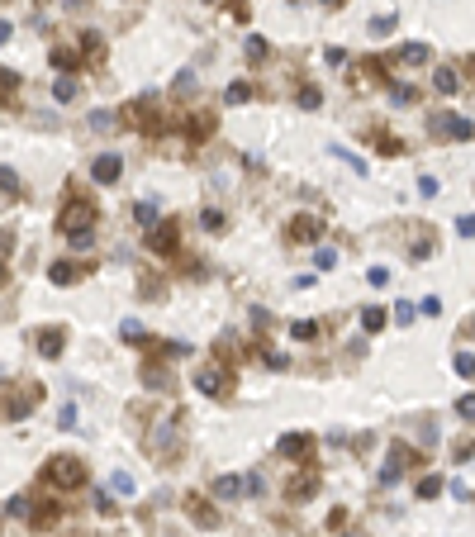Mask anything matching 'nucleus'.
Segmentation results:
<instances>
[{
	"label": "nucleus",
	"instance_id": "nucleus-1",
	"mask_svg": "<svg viewBox=\"0 0 475 537\" xmlns=\"http://www.w3.org/2000/svg\"><path fill=\"white\" fill-rule=\"evenodd\" d=\"M43 475H48V485H57V490H81L86 485V466L77 457H52Z\"/></svg>",
	"mask_w": 475,
	"mask_h": 537
},
{
	"label": "nucleus",
	"instance_id": "nucleus-2",
	"mask_svg": "<svg viewBox=\"0 0 475 537\" xmlns=\"http://www.w3.org/2000/svg\"><path fill=\"white\" fill-rule=\"evenodd\" d=\"M57 228H62L67 238L95 228V205H91V200H67V209L57 214Z\"/></svg>",
	"mask_w": 475,
	"mask_h": 537
},
{
	"label": "nucleus",
	"instance_id": "nucleus-3",
	"mask_svg": "<svg viewBox=\"0 0 475 537\" xmlns=\"http://www.w3.org/2000/svg\"><path fill=\"white\" fill-rule=\"evenodd\" d=\"M428 128H432V138H461V143H471V119H466V114L442 110V114H432V119H428Z\"/></svg>",
	"mask_w": 475,
	"mask_h": 537
},
{
	"label": "nucleus",
	"instance_id": "nucleus-4",
	"mask_svg": "<svg viewBox=\"0 0 475 537\" xmlns=\"http://www.w3.org/2000/svg\"><path fill=\"white\" fill-rule=\"evenodd\" d=\"M147 248H152V253L157 257H176V248H181V223H152V228H147Z\"/></svg>",
	"mask_w": 475,
	"mask_h": 537
},
{
	"label": "nucleus",
	"instance_id": "nucleus-5",
	"mask_svg": "<svg viewBox=\"0 0 475 537\" xmlns=\"http://www.w3.org/2000/svg\"><path fill=\"white\" fill-rule=\"evenodd\" d=\"M195 390H200V395H209V399L228 395V390H233V371H223V366H205V371L195 376Z\"/></svg>",
	"mask_w": 475,
	"mask_h": 537
},
{
	"label": "nucleus",
	"instance_id": "nucleus-6",
	"mask_svg": "<svg viewBox=\"0 0 475 537\" xmlns=\"http://www.w3.org/2000/svg\"><path fill=\"white\" fill-rule=\"evenodd\" d=\"M276 457H285V461H314V438H309V433H285L281 443H276Z\"/></svg>",
	"mask_w": 475,
	"mask_h": 537
},
{
	"label": "nucleus",
	"instance_id": "nucleus-7",
	"mask_svg": "<svg viewBox=\"0 0 475 537\" xmlns=\"http://www.w3.org/2000/svg\"><path fill=\"white\" fill-rule=\"evenodd\" d=\"M91 176H95V186H114V181L124 176V157H119V153H100V157L91 162Z\"/></svg>",
	"mask_w": 475,
	"mask_h": 537
},
{
	"label": "nucleus",
	"instance_id": "nucleus-8",
	"mask_svg": "<svg viewBox=\"0 0 475 537\" xmlns=\"http://www.w3.org/2000/svg\"><path fill=\"white\" fill-rule=\"evenodd\" d=\"M409 447H404V443H395V447H390V457H385V466H380V485H395V480H399V475H404V466H409Z\"/></svg>",
	"mask_w": 475,
	"mask_h": 537
},
{
	"label": "nucleus",
	"instance_id": "nucleus-9",
	"mask_svg": "<svg viewBox=\"0 0 475 537\" xmlns=\"http://www.w3.org/2000/svg\"><path fill=\"white\" fill-rule=\"evenodd\" d=\"M124 114H128V124H138L142 133H162V119H157V110H152L147 100H133Z\"/></svg>",
	"mask_w": 475,
	"mask_h": 537
},
{
	"label": "nucleus",
	"instance_id": "nucleus-10",
	"mask_svg": "<svg viewBox=\"0 0 475 537\" xmlns=\"http://www.w3.org/2000/svg\"><path fill=\"white\" fill-rule=\"evenodd\" d=\"M186 514L200 523V528H219V509L205 504V494H190V499H186Z\"/></svg>",
	"mask_w": 475,
	"mask_h": 537
},
{
	"label": "nucleus",
	"instance_id": "nucleus-11",
	"mask_svg": "<svg viewBox=\"0 0 475 537\" xmlns=\"http://www.w3.org/2000/svg\"><path fill=\"white\" fill-rule=\"evenodd\" d=\"M285 494H290L295 504H309V499L318 494V475H314V471H309V475H295V480L285 485Z\"/></svg>",
	"mask_w": 475,
	"mask_h": 537
},
{
	"label": "nucleus",
	"instance_id": "nucleus-12",
	"mask_svg": "<svg viewBox=\"0 0 475 537\" xmlns=\"http://www.w3.org/2000/svg\"><path fill=\"white\" fill-rule=\"evenodd\" d=\"M62 343H67V333H62V328H43V333H33V348L43 352V357H62Z\"/></svg>",
	"mask_w": 475,
	"mask_h": 537
},
{
	"label": "nucleus",
	"instance_id": "nucleus-13",
	"mask_svg": "<svg viewBox=\"0 0 475 537\" xmlns=\"http://www.w3.org/2000/svg\"><path fill=\"white\" fill-rule=\"evenodd\" d=\"M38 399H43V385H38V390H29V395H19V399H10V404H5V419H15V423H19V419H29Z\"/></svg>",
	"mask_w": 475,
	"mask_h": 537
},
{
	"label": "nucleus",
	"instance_id": "nucleus-14",
	"mask_svg": "<svg viewBox=\"0 0 475 537\" xmlns=\"http://www.w3.org/2000/svg\"><path fill=\"white\" fill-rule=\"evenodd\" d=\"M318 219H309V214H300V219H290V243H318Z\"/></svg>",
	"mask_w": 475,
	"mask_h": 537
},
{
	"label": "nucleus",
	"instance_id": "nucleus-15",
	"mask_svg": "<svg viewBox=\"0 0 475 537\" xmlns=\"http://www.w3.org/2000/svg\"><path fill=\"white\" fill-rule=\"evenodd\" d=\"M57 519H62V509H57V504L29 509V528H33V533H48V528H57Z\"/></svg>",
	"mask_w": 475,
	"mask_h": 537
},
{
	"label": "nucleus",
	"instance_id": "nucleus-16",
	"mask_svg": "<svg viewBox=\"0 0 475 537\" xmlns=\"http://www.w3.org/2000/svg\"><path fill=\"white\" fill-rule=\"evenodd\" d=\"M209 133H214V114H205V110H200L195 119H186V138H190V143H205Z\"/></svg>",
	"mask_w": 475,
	"mask_h": 537
},
{
	"label": "nucleus",
	"instance_id": "nucleus-17",
	"mask_svg": "<svg viewBox=\"0 0 475 537\" xmlns=\"http://www.w3.org/2000/svg\"><path fill=\"white\" fill-rule=\"evenodd\" d=\"M77 262H52V267H48V281L52 285H77Z\"/></svg>",
	"mask_w": 475,
	"mask_h": 537
},
{
	"label": "nucleus",
	"instance_id": "nucleus-18",
	"mask_svg": "<svg viewBox=\"0 0 475 537\" xmlns=\"http://www.w3.org/2000/svg\"><path fill=\"white\" fill-rule=\"evenodd\" d=\"M432 86H437L442 95H457V91H461V77H457V67H437V72H432Z\"/></svg>",
	"mask_w": 475,
	"mask_h": 537
},
{
	"label": "nucleus",
	"instance_id": "nucleus-19",
	"mask_svg": "<svg viewBox=\"0 0 475 537\" xmlns=\"http://www.w3.org/2000/svg\"><path fill=\"white\" fill-rule=\"evenodd\" d=\"M119 338H124L128 348H147V333H142L138 319H124V323H119Z\"/></svg>",
	"mask_w": 475,
	"mask_h": 537
},
{
	"label": "nucleus",
	"instance_id": "nucleus-20",
	"mask_svg": "<svg viewBox=\"0 0 475 537\" xmlns=\"http://www.w3.org/2000/svg\"><path fill=\"white\" fill-rule=\"evenodd\" d=\"M81 52H86V62H100V57H105V38H100V33H81Z\"/></svg>",
	"mask_w": 475,
	"mask_h": 537
},
{
	"label": "nucleus",
	"instance_id": "nucleus-21",
	"mask_svg": "<svg viewBox=\"0 0 475 537\" xmlns=\"http://www.w3.org/2000/svg\"><path fill=\"white\" fill-rule=\"evenodd\" d=\"M238 490H242V475H219L214 480V499H238Z\"/></svg>",
	"mask_w": 475,
	"mask_h": 537
},
{
	"label": "nucleus",
	"instance_id": "nucleus-22",
	"mask_svg": "<svg viewBox=\"0 0 475 537\" xmlns=\"http://www.w3.org/2000/svg\"><path fill=\"white\" fill-rule=\"evenodd\" d=\"M385 319H390V314L371 304V309H362V328H366V333H385Z\"/></svg>",
	"mask_w": 475,
	"mask_h": 537
},
{
	"label": "nucleus",
	"instance_id": "nucleus-23",
	"mask_svg": "<svg viewBox=\"0 0 475 537\" xmlns=\"http://www.w3.org/2000/svg\"><path fill=\"white\" fill-rule=\"evenodd\" d=\"M223 100H228V105H247V100H252V86H247V81H233V86L223 91Z\"/></svg>",
	"mask_w": 475,
	"mask_h": 537
},
{
	"label": "nucleus",
	"instance_id": "nucleus-24",
	"mask_svg": "<svg viewBox=\"0 0 475 537\" xmlns=\"http://www.w3.org/2000/svg\"><path fill=\"white\" fill-rule=\"evenodd\" d=\"M133 219H138L142 228H152V223H157V205H152V200H138V205H133Z\"/></svg>",
	"mask_w": 475,
	"mask_h": 537
},
{
	"label": "nucleus",
	"instance_id": "nucleus-25",
	"mask_svg": "<svg viewBox=\"0 0 475 537\" xmlns=\"http://www.w3.org/2000/svg\"><path fill=\"white\" fill-rule=\"evenodd\" d=\"M290 338H295V343H314V338H318V323L300 319V323H290Z\"/></svg>",
	"mask_w": 475,
	"mask_h": 537
},
{
	"label": "nucleus",
	"instance_id": "nucleus-26",
	"mask_svg": "<svg viewBox=\"0 0 475 537\" xmlns=\"http://www.w3.org/2000/svg\"><path fill=\"white\" fill-rule=\"evenodd\" d=\"M295 100H300V110H318V105H323V91H318V86H300Z\"/></svg>",
	"mask_w": 475,
	"mask_h": 537
},
{
	"label": "nucleus",
	"instance_id": "nucleus-27",
	"mask_svg": "<svg viewBox=\"0 0 475 537\" xmlns=\"http://www.w3.org/2000/svg\"><path fill=\"white\" fill-rule=\"evenodd\" d=\"M29 494H15V499H10V504H5V519H29Z\"/></svg>",
	"mask_w": 475,
	"mask_h": 537
},
{
	"label": "nucleus",
	"instance_id": "nucleus-28",
	"mask_svg": "<svg viewBox=\"0 0 475 537\" xmlns=\"http://www.w3.org/2000/svg\"><path fill=\"white\" fill-rule=\"evenodd\" d=\"M437 490H442V475H423L418 480V499H437Z\"/></svg>",
	"mask_w": 475,
	"mask_h": 537
},
{
	"label": "nucleus",
	"instance_id": "nucleus-29",
	"mask_svg": "<svg viewBox=\"0 0 475 537\" xmlns=\"http://www.w3.org/2000/svg\"><path fill=\"white\" fill-rule=\"evenodd\" d=\"M15 91H19V77L0 67V100H15Z\"/></svg>",
	"mask_w": 475,
	"mask_h": 537
},
{
	"label": "nucleus",
	"instance_id": "nucleus-30",
	"mask_svg": "<svg viewBox=\"0 0 475 537\" xmlns=\"http://www.w3.org/2000/svg\"><path fill=\"white\" fill-rule=\"evenodd\" d=\"M52 95H57L62 105H67V100H77V81H72V77H57V86H52Z\"/></svg>",
	"mask_w": 475,
	"mask_h": 537
},
{
	"label": "nucleus",
	"instance_id": "nucleus-31",
	"mask_svg": "<svg viewBox=\"0 0 475 537\" xmlns=\"http://www.w3.org/2000/svg\"><path fill=\"white\" fill-rule=\"evenodd\" d=\"M114 124H119V114H110V110H95L91 114V128H100V133H110Z\"/></svg>",
	"mask_w": 475,
	"mask_h": 537
},
{
	"label": "nucleus",
	"instance_id": "nucleus-32",
	"mask_svg": "<svg viewBox=\"0 0 475 537\" xmlns=\"http://www.w3.org/2000/svg\"><path fill=\"white\" fill-rule=\"evenodd\" d=\"M200 228H205V233H223V214L219 209H205V214H200Z\"/></svg>",
	"mask_w": 475,
	"mask_h": 537
},
{
	"label": "nucleus",
	"instance_id": "nucleus-33",
	"mask_svg": "<svg viewBox=\"0 0 475 537\" xmlns=\"http://www.w3.org/2000/svg\"><path fill=\"white\" fill-rule=\"evenodd\" d=\"M110 490L114 494H133V475H128V471H114L110 475Z\"/></svg>",
	"mask_w": 475,
	"mask_h": 537
},
{
	"label": "nucleus",
	"instance_id": "nucleus-34",
	"mask_svg": "<svg viewBox=\"0 0 475 537\" xmlns=\"http://www.w3.org/2000/svg\"><path fill=\"white\" fill-rule=\"evenodd\" d=\"M457 376H461V380H471V376H475V357H471L466 348L457 352Z\"/></svg>",
	"mask_w": 475,
	"mask_h": 537
},
{
	"label": "nucleus",
	"instance_id": "nucleus-35",
	"mask_svg": "<svg viewBox=\"0 0 475 537\" xmlns=\"http://www.w3.org/2000/svg\"><path fill=\"white\" fill-rule=\"evenodd\" d=\"M52 67H57V72H72V67H77V52H67V48H52Z\"/></svg>",
	"mask_w": 475,
	"mask_h": 537
},
{
	"label": "nucleus",
	"instance_id": "nucleus-36",
	"mask_svg": "<svg viewBox=\"0 0 475 537\" xmlns=\"http://www.w3.org/2000/svg\"><path fill=\"white\" fill-rule=\"evenodd\" d=\"M399 57H404V62H428V48L423 43H404L399 48Z\"/></svg>",
	"mask_w": 475,
	"mask_h": 537
},
{
	"label": "nucleus",
	"instance_id": "nucleus-37",
	"mask_svg": "<svg viewBox=\"0 0 475 537\" xmlns=\"http://www.w3.org/2000/svg\"><path fill=\"white\" fill-rule=\"evenodd\" d=\"M0 190H5V195H19V176H15V167H0Z\"/></svg>",
	"mask_w": 475,
	"mask_h": 537
},
{
	"label": "nucleus",
	"instance_id": "nucleus-38",
	"mask_svg": "<svg viewBox=\"0 0 475 537\" xmlns=\"http://www.w3.org/2000/svg\"><path fill=\"white\" fill-rule=\"evenodd\" d=\"M314 267L318 271H332V267H337V253H332V248H318V253H314Z\"/></svg>",
	"mask_w": 475,
	"mask_h": 537
},
{
	"label": "nucleus",
	"instance_id": "nucleus-39",
	"mask_svg": "<svg viewBox=\"0 0 475 537\" xmlns=\"http://www.w3.org/2000/svg\"><path fill=\"white\" fill-rule=\"evenodd\" d=\"M242 490H247V494H267V475H262V471H252L247 480H242Z\"/></svg>",
	"mask_w": 475,
	"mask_h": 537
},
{
	"label": "nucleus",
	"instance_id": "nucleus-40",
	"mask_svg": "<svg viewBox=\"0 0 475 537\" xmlns=\"http://www.w3.org/2000/svg\"><path fill=\"white\" fill-rule=\"evenodd\" d=\"M332 153H337V157L347 162V167H352V172H357V176H366V162L357 157V153H347V148H332Z\"/></svg>",
	"mask_w": 475,
	"mask_h": 537
},
{
	"label": "nucleus",
	"instance_id": "nucleus-41",
	"mask_svg": "<svg viewBox=\"0 0 475 537\" xmlns=\"http://www.w3.org/2000/svg\"><path fill=\"white\" fill-rule=\"evenodd\" d=\"M267 57V38H247V62H262Z\"/></svg>",
	"mask_w": 475,
	"mask_h": 537
},
{
	"label": "nucleus",
	"instance_id": "nucleus-42",
	"mask_svg": "<svg viewBox=\"0 0 475 537\" xmlns=\"http://www.w3.org/2000/svg\"><path fill=\"white\" fill-rule=\"evenodd\" d=\"M371 33H376V38H380V33H395V15H385V19H371Z\"/></svg>",
	"mask_w": 475,
	"mask_h": 537
},
{
	"label": "nucleus",
	"instance_id": "nucleus-43",
	"mask_svg": "<svg viewBox=\"0 0 475 537\" xmlns=\"http://www.w3.org/2000/svg\"><path fill=\"white\" fill-rule=\"evenodd\" d=\"M413 314H418V309H413V300H399L395 304V319H399V323H413Z\"/></svg>",
	"mask_w": 475,
	"mask_h": 537
},
{
	"label": "nucleus",
	"instance_id": "nucleus-44",
	"mask_svg": "<svg viewBox=\"0 0 475 537\" xmlns=\"http://www.w3.org/2000/svg\"><path fill=\"white\" fill-rule=\"evenodd\" d=\"M366 281L371 285H390V267H371L366 271Z\"/></svg>",
	"mask_w": 475,
	"mask_h": 537
},
{
	"label": "nucleus",
	"instance_id": "nucleus-45",
	"mask_svg": "<svg viewBox=\"0 0 475 537\" xmlns=\"http://www.w3.org/2000/svg\"><path fill=\"white\" fill-rule=\"evenodd\" d=\"M57 428H77V404H62V414H57Z\"/></svg>",
	"mask_w": 475,
	"mask_h": 537
},
{
	"label": "nucleus",
	"instance_id": "nucleus-46",
	"mask_svg": "<svg viewBox=\"0 0 475 537\" xmlns=\"http://www.w3.org/2000/svg\"><path fill=\"white\" fill-rule=\"evenodd\" d=\"M323 62H328V67H347V52H342V48H328Z\"/></svg>",
	"mask_w": 475,
	"mask_h": 537
},
{
	"label": "nucleus",
	"instance_id": "nucleus-47",
	"mask_svg": "<svg viewBox=\"0 0 475 537\" xmlns=\"http://www.w3.org/2000/svg\"><path fill=\"white\" fill-rule=\"evenodd\" d=\"M418 195L432 200V195H437V176H418Z\"/></svg>",
	"mask_w": 475,
	"mask_h": 537
},
{
	"label": "nucleus",
	"instance_id": "nucleus-48",
	"mask_svg": "<svg viewBox=\"0 0 475 537\" xmlns=\"http://www.w3.org/2000/svg\"><path fill=\"white\" fill-rule=\"evenodd\" d=\"M423 314L437 319V314H442V300H437V295H423Z\"/></svg>",
	"mask_w": 475,
	"mask_h": 537
},
{
	"label": "nucleus",
	"instance_id": "nucleus-49",
	"mask_svg": "<svg viewBox=\"0 0 475 537\" xmlns=\"http://www.w3.org/2000/svg\"><path fill=\"white\" fill-rule=\"evenodd\" d=\"M390 100H395V105H409L413 91H409V86H390Z\"/></svg>",
	"mask_w": 475,
	"mask_h": 537
},
{
	"label": "nucleus",
	"instance_id": "nucleus-50",
	"mask_svg": "<svg viewBox=\"0 0 475 537\" xmlns=\"http://www.w3.org/2000/svg\"><path fill=\"white\" fill-rule=\"evenodd\" d=\"M91 243H95V228H86V233H72V248H81V253H86Z\"/></svg>",
	"mask_w": 475,
	"mask_h": 537
},
{
	"label": "nucleus",
	"instance_id": "nucleus-51",
	"mask_svg": "<svg viewBox=\"0 0 475 537\" xmlns=\"http://www.w3.org/2000/svg\"><path fill=\"white\" fill-rule=\"evenodd\" d=\"M267 366H271V371H285V366H290V357H285V352H267Z\"/></svg>",
	"mask_w": 475,
	"mask_h": 537
},
{
	"label": "nucleus",
	"instance_id": "nucleus-52",
	"mask_svg": "<svg viewBox=\"0 0 475 537\" xmlns=\"http://www.w3.org/2000/svg\"><path fill=\"white\" fill-rule=\"evenodd\" d=\"M457 414H461V419H471V414H475V395H461L457 399Z\"/></svg>",
	"mask_w": 475,
	"mask_h": 537
},
{
	"label": "nucleus",
	"instance_id": "nucleus-53",
	"mask_svg": "<svg viewBox=\"0 0 475 537\" xmlns=\"http://www.w3.org/2000/svg\"><path fill=\"white\" fill-rule=\"evenodd\" d=\"M95 514H105V519L114 514V499H110V494H95Z\"/></svg>",
	"mask_w": 475,
	"mask_h": 537
},
{
	"label": "nucleus",
	"instance_id": "nucleus-54",
	"mask_svg": "<svg viewBox=\"0 0 475 537\" xmlns=\"http://www.w3.org/2000/svg\"><path fill=\"white\" fill-rule=\"evenodd\" d=\"M409 253H413V257H432V238H418V243H413Z\"/></svg>",
	"mask_w": 475,
	"mask_h": 537
},
{
	"label": "nucleus",
	"instance_id": "nucleus-55",
	"mask_svg": "<svg viewBox=\"0 0 475 537\" xmlns=\"http://www.w3.org/2000/svg\"><path fill=\"white\" fill-rule=\"evenodd\" d=\"M457 233H461V238L475 233V219H471V214H461V219H457Z\"/></svg>",
	"mask_w": 475,
	"mask_h": 537
},
{
	"label": "nucleus",
	"instance_id": "nucleus-56",
	"mask_svg": "<svg viewBox=\"0 0 475 537\" xmlns=\"http://www.w3.org/2000/svg\"><path fill=\"white\" fill-rule=\"evenodd\" d=\"M176 91H195V72H181L176 77Z\"/></svg>",
	"mask_w": 475,
	"mask_h": 537
},
{
	"label": "nucleus",
	"instance_id": "nucleus-57",
	"mask_svg": "<svg viewBox=\"0 0 475 537\" xmlns=\"http://www.w3.org/2000/svg\"><path fill=\"white\" fill-rule=\"evenodd\" d=\"M15 253V233H0V257H10Z\"/></svg>",
	"mask_w": 475,
	"mask_h": 537
},
{
	"label": "nucleus",
	"instance_id": "nucleus-58",
	"mask_svg": "<svg viewBox=\"0 0 475 537\" xmlns=\"http://www.w3.org/2000/svg\"><path fill=\"white\" fill-rule=\"evenodd\" d=\"M10 33H15L10 29V19H0V43H10Z\"/></svg>",
	"mask_w": 475,
	"mask_h": 537
},
{
	"label": "nucleus",
	"instance_id": "nucleus-59",
	"mask_svg": "<svg viewBox=\"0 0 475 537\" xmlns=\"http://www.w3.org/2000/svg\"><path fill=\"white\" fill-rule=\"evenodd\" d=\"M318 5H342V0H318Z\"/></svg>",
	"mask_w": 475,
	"mask_h": 537
},
{
	"label": "nucleus",
	"instance_id": "nucleus-60",
	"mask_svg": "<svg viewBox=\"0 0 475 537\" xmlns=\"http://www.w3.org/2000/svg\"><path fill=\"white\" fill-rule=\"evenodd\" d=\"M0 285H5V262H0Z\"/></svg>",
	"mask_w": 475,
	"mask_h": 537
},
{
	"label": "nucleus",
	"instance_id": "nucleus-61",
	"mask_svg": "<svg viewBox=\"0 0 475 537\" xmlns=\"http://www.w3.org/2000/svg\"><path fill=\"white\" fill-rule=\"evenodd\" d=\"M205 5H219V0H205Z\"/></svg>",
	"mask_w": 475,
	"mask_h": 537
}]
</instances>
